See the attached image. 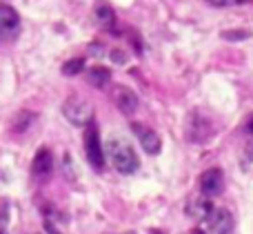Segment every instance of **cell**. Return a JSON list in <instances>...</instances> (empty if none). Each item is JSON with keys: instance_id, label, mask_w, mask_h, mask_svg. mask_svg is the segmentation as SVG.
Here are the masks:
<instances>
[{"instance_id": "obj_18", "label": "cell", "mask_w": 253, "mask_h": 234, "mask_svg": "<svg viewBox=\"0 0 253 234\" xmlns=\"http://www.w3.org/2000/svg\"><path fill=\"white\" fill-rule=\"evenodd\" d=\"M191 234H205V232H202V230H193Z\"/></svg>"}, {"instance_id": "obj_12", "label": "cell", "mask_w": 253, "mask_h": 234, "mask_svg": "<svg viewBox=\"0 0 253 234\" xmlns=\"http://www.w3.org/2000/svg\"><path fill=\"white\" fill-rule=\"evenodd\" d=\"M96 18H98V22H100L102 27H114V22H116L114 9H111L109 4H102V2L96 7Z\"/></svg>"}, {"instance_id": "obj_13", "label": "cell", "mask_w": 253, "mask_h": 234, "mask_svg": "<svg viewBox=\"0 0 253 234\" xmlns=\"http://www.w3.org/2000/svg\"><path fill=\"white\" fill-rule=\"evenodd\" d=\"M84 67V60L83 58H71V60H67L65 65H62V74L65 76H74V74H80Z\"/></svg>"}, {"instance_id": "obj_16", "label": "cell", "mask_w": 253, "mask_h": 234, "mask_svg": "<svg viewBox=\"0 0 253 234\" xmlns=\"http://www.w3.org/2000/svg\"><path fill=\"white\" fill-rule=\"evenodd\" d=\"M7 223H9V210L2 208V212H0V234H7Z\"/></svg>"}, {"instance_id": "obj_10", "label": "cell", "mask_w": 253, "mask_h": 234, "mask_svg": "<svg viewBox=\"0 0 253 234\" xmlns=\"http://www.w3.org/2000/svg\"><path fill=\"white\" fill-rule=\"evenodd\" d=\"M31 170H34L36 176H47V174H51V170H53V156H51V152H49V150L36 152Z\"/></svg>"}, {"instance_id": "obj_4", "label": "cell", "mask_w": 253, "mask_h": 234, "mask_svg": "<svg viewBox=\"0 0 253 234\" xmlns=\"http://www.w3.org/2000/svg\"><path fill=\"white\" fill-rule=\"evenodd\" d=\"M111 101H114V105L126 116L133 114V112L138 110V103H140L138 94H135L131 87H126V85H114V87H111Z\"/></svg>"}, {"instance_id": "obj_15", "label": "cell", "mask_w": 253, "mask_h": 234, "mask_svg": "<svg viewBox=\"0 0 253 234\" xmlns=\"http://www.w3.org/2000/svg\"><path fill=\"white\" fill-rule=\"evenodd\" d=\"M211 7H238V4H245L249 0H207Z\"/></svg>"}, {"instance_id": "obj_14", "label": "cell", "mask_w": 253, "mask_h": 234, "mask_svg": "<svg viewBox=\"0 0 253 234\" xmlns=\"http://www.w3.org/2000/svg\"><path fill=\"white\" fill-rule=\"evenodd\" d=\"M249 36H251V31H247V29H227V31H222L224 40H247Z\"/></svg>"}, {"instance_id": "obj_9", "label": "cell", "mask_w": 253, "mask_h": 234, "mask_svg": "<svg viewBox=\"0 0 253 234\" xmlns=\"http://www.w3.org/2000/svg\"><path fill=\"white\" fill-rule=\"evenodd\" d=\"M187 212H189V217H191V219L205 221V219H209L211 212H213V203H211L209 196H205V194L200 192V194H196L191 201H189Z\"/></svg>"}, {"instance_id": "obj_6", "label": "cell", "mask_w": 253, "mask_h": 234, "mask_svg": "<svg viewBox=\"0 0 253 234\" xmlns=\"http://www.w3.org/2000/svg\"><path fill=\"white\" fill-rule=\"evenodd\" d=\"M222 190H224V174L220 168L207 170L200 176V192L205 196H209V199L211 196H218V194H222Z\"/></svg>"}, {"instance_id": "obj_7", "label": "cell", "mask_w": 253, "mask_h": 234, "mask_svg": "<svg viewBox=\"0 0 253 234\" xmlns=\"http://www.w3.org/2000/svg\"><path fill=\"white\" fill-rule=\"evenodd\" d=\"M133 134L135 138H138V143L142 145V150L147 152V154L156 156L158 152H160L162 147V141L160 136H158V132H153L149 125H140V123H133Z\"/></svg>"}, {"instance_id": "obj_11", "label": "cell", "mask_w": 253, "mask_h": 234, "mask_svg": "<svg viewBox=\"0 0 253 234\" xmlns=\"http://www.w3.org/2000/svg\"><path fill=\"white\" fill-rule=\"evenodd\" d=\"M87 78H89V83H91L93 87H105V85L111 80V71L107 69V67L96 65V67H91V69H89Z\"/></svg>"}, {"instance_id": "obj_2", "label": "cell", "mask_w": 253, "mask_h": 234, "mask_svg": "<svg viewBox=\"0 0 253 234\" xmlns=\"http://www.w3.org/2000/svg\"><path fill=\"white\" fill-rule=\"evenodd\" d=\"M62 114L76 127H87L93 120V107L83 96H69L62 105Z\"/></svg>"}, {"instance_id": "obj_3", "label": "cell", "mask_w": 253, "mask_h": 234, "mask_svg": "<svg viewBox=\"0 0 253 234\" xmlns=\"http://www.w3.org/2000/svg\"><path fill=\"white\" fill-rule=\"evenodd\" d=\"M84 152H87V161L91 163V168L102 170L105 168V152H102V143H100V134H98L96 123L87 125V132H84Z\"/></svg>"}, {"instance_id": "obj_5", "label": "cell", "mask_w": 253, "mask_h": 234, "mask_svg": "<svg viewBox=\"0 0 253 234\" xmlns=\"http://www.w3.org/2000/svg\"><path fill=\"white\" fill-rule=\"evenodd\" d=\"M18 27H20V16L11 4L0 2V40H9L16 36Z\"/></svg>"}, {"instance_id": "obj_17", "label": "cell", "mask_w": 253, "mask_h": 234, "mask_svg": "<svg viewBox=\"0 0 253 234\" xmlns=\"http://www.w3.org/2000/svg\"><path fill=\"white\" fill-rule=\"evenodd\" d=\"M247 127H249V134H251V136H253V116H251V118H249V125H247Z\"/></svg>"}, {"instance_id": "obj_8", "label": "cell", "mask_w": 253, "mask_h": 234, "mask_svg": "<svg viewBox=\"0 0 253 234\" xmlns=\"http://www.w3.org/2000/svg\"><path fill=\"white\" fill-rule=\"evenodd\" d=\"M209 221L211 234H233V217L227 208H213Z\"/></svg>"}, {"instance_id": "obj_1", "label": "cell", "mask_w": 253, "mask_h": 234, "mask_svg": "<svg viewBox=\"0 0 253 234\" xmlns=\"http://www.w3.org/2000/svg\"><path fill=\"white\" fill-rule=\"evenodd\" d=\"M107 159H109V163L114 165L120 174H133L135 170L140 168L135 150L120 136L109 138V143H107Z\"/></svg>"}]
</instances>
